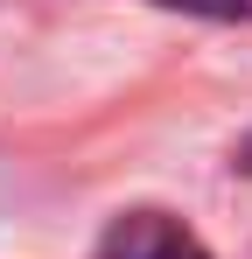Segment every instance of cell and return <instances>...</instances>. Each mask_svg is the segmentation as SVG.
<instances>
[{"label": "cell", "mask_w": 252, "mask_h": 259, "mask_svg": "<svg viewBox=\"0 0 252 259\" xmlns=\"http://www.w3.org/2000/svg\"><path fill=\"white\" fill-rule=\"evenodd\" d=\"M91 259H210V245L175 210H119L91 245Z\"/></svg>", "instance_id": "6da1fadb"}, {"label": "cell", "mask_w": 252, "mask_h": 259, "mask_svg": "<svg viewBox=\"0 0 252 259\" xmlns=\"http://www.w3.org/2000/svg\"><path fill=\"white\" fill-rule=\"evenodd\" d=\"M175 14H203V21H252V0H154Z\"/></svg>", "instance_id": "7a4b0ae2"}, {"label": "cell", "mask_w": 252, "mask_h": 259, "mask_svg": "<svg viewBox=\"0 0 252 259\" xmlns=\"http://www.w3.org/2000/svg\"><path fill=\"white\" fill-rule=\"evenodd\" d=\"M231 168H245V175H252V140H245V147H238V161H231Z\"/></svg>", "instance_id": "3957f363"}]
</instances>
